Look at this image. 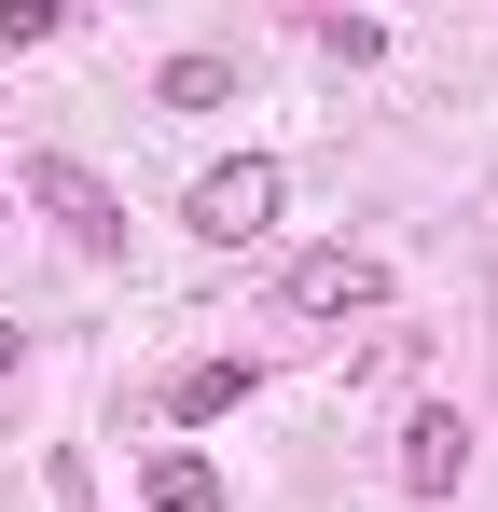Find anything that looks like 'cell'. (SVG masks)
Returning <instances> with one entry per match:
<instances>
[{
    "mask_svg": "<svg viewBox=\"0 0 498 512\" xmlns=\"http://www.w3.org/2000/svg\"><path fill=\"white\" fill-rule=\"evenodd\" d=\"M277 194H291L277 153H222V167L194 180V208H180V222H194L208 250H249V236H277Z\"/></svg>",
    "mask_w": 498,
    "mask_h": 512,
    "instance_id": "cell-1",
    "label": "cell"
},
{
    "mask_svg": "<svg viewBox=\"0 0 498 512\" xmlns=\"http://www.w3.org/2000/svg\"><path fill=\"white\" fill-rule=\"evenodd\" d=\"M28 208H42L70 250H97V263L125 250V194H111L97 167H70V153H42V167H28Z\"/></svg>",
    "mask_w": 498,
    "mask_h": 512,
    "instance_id": "cell-2",
    "label": "cell"
},
{
    "mask_svg": "<svg viewBox=\"0 0 498 512\" xmlns=\"http://www.w3.org/2000/svg\"><path fill=\"white\" fill-rule=\"evenodd\" d=\"M277 305H291V319H360V305H388V263L374 250H305L277 277Z\"/></svg>",
    "mask_w": 498,
    "mask_h": 512,
    "instance_id": "cell-3",
    "label": "cell"
},
{
    "mask_svg": "<svg viewBox=\"0 0 498 512\" xmlns=\"http://www.w3.org/2000/svg\"><path fill=\"white\" fill-rule=\"evenodd\" d=\"M457 471H471V416L429 402V416L402 429V485H415V499H457Z\"/></svg>",
    "mask_w": 498,
    "mask_h": 512,
    "instance_id": "cell-4",
    "label": "cell"
},
{
    "mask_svg": "<svg viewBox=\"0 0 498 512\" xmlns=\"http://www.w3.org/2000/svg\"><path fill=\"white\" fill-rule=\"evenodd\" d=\"M249 388H263V360H180V374H166V416L208 429V416H236Z\"/></svg>",
    "mask_w": 498,
    "mask_h": 512,
    "instance_id": "cell-5",
    "label": "cell"
},
{
    "mask_svg": "<svg viewBox=\"0 0 498 512\" xmlns=\"http://www.w3.org/2000/svg\"><path fill=\"white\" fill-rule=\"evenodd\" d=\"M153 97H166V111H222V97H236V56H166Z\"/></svg>",
    "mask_w": 498,
    "mask_h": 512,
    "instance_id": "cell-6",
    "label": "cell"
},
{
    "mask_svg": "<svg viewBox=\"0 0 498 512\" xmlns=\"http://www.w3.org/2000/svg\"><path fill=\"white\" fill-rule=\"evenodd\" d=\"M139 499H153V512H222V471H208V457H153Z\"/></svg>",
    "mask_w": 498,
    "mask_h": 512,
    "instance_id": "cell-7",
    "label": "cell"
},
{
    "mask_svg": "<svg viewBox=\"0 0 498 512\" xmlns=\"http://www.w3.org/2000/svg\"><path fill=\"white\" fill-rule=\"evenodd\" d=\"M305 42H319L332 70H374V56H388V28H374V14H319V28H305Z\"/></svg>",
    "mask_w": 498,
    "mask_h": 512,
    "instance_id": "cell-8",
    "label": "cell"
},
{
    "mask_svg": "<svg viewBox=\"0 0 498 512\" xmlns=\"http://www.w3.org/2000/svg\"><path fill=\"white\" fill-rule=\"evenodd\" d=\"M28 42H56V0H0V56H28Z\"/></svg>",
    "mask_w": 498,
    "mask_h": 512,
    "instance_id": "cell-9",
    "label": "cell"
},
{
    "mask_svg": "<svg viewBox=\"0 0 498 512\" xmlns=\"http://www.w3.org/2000/svg\"><path fill=\"white\" fill-rule=\"evenodd\" d=\"M0 374H14V319H0Z\"/></svg>",
    "mask_w": 498,
    "mask_h": 512,
    "instance_id": "cell-10",
    "label": "cell"
},
{
    "mask_svg": "<svg viewBox=\"0 0 498 512\" xmlns=\"http://www.w3.org/2000/svg\"><path fill=\"white\" fill-rule=\"evenodd\" d=\"M0 222H14V194H0Z\"/></svg>",
    "mask_w": 498,
    "mask_h": 512,
    "instance_id": "cell-11",
    "label": "cell"
}]
</instances>
